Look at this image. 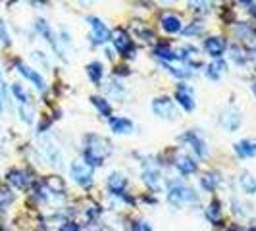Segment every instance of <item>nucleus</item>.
I'll return each mask as SVG.
<instances>
[{
	"instance_id": "nucleus-7",
	"label": "nucleus",
	"mask_w": 256,
	"mask_h": 231,
	"mask_svg": "<svg viewBox=\"0 0 256 231\" xmlns=\"http://www.w3.org/2000/svg\"><path fill=\"white\" fill-rule=\"evenodd\" d=\"M176 100H178L181 108L187 110V112L194 110V106H196V102H194V92H192L191 87L185 85V83L178 85V89H176Z\"/></svg>"
},
{
	"instance_id": "nucleus-17",
	"label": "nucleus",
	"mask_w": 256,
	"mask_h": 231,
	"mask_svg": "<svg viewBox=\"0 0 256 231\" xmlns=\"http://www.w3.org/2000/svg\"><path fill=\"white\" fill-rule=\"evenodd\" d=\"M126 187H128V180H126L122 174L114 172V174L108 178V189H110V192H114V194H122Z\"/></svg>"
},
{
	"instance_id": "nucleus-32",
	"label": "nucleus",
	"mask_w": 256,
	"mask_h": 231,
	"mask_svg": "<svg viewBox=\"0 0 256 231\" xmlns=\"http://www.w3.org/2000/svg\"><path fill=\"white\" fill-rule=\"evenodd\" d=\"M0 42L4 44V46H8L10 44V33H8V29H6V24L0 20Z\"/></svg>"
},
{
	"instance_id": "nucleus-37",
	"label": "nucleus",
	"mask_w": 256,
	"mask_h": 231,
	"mask_svg": "<svg viewBox=\"0 0 256 231\" xmlns=\"http://www.w3.org/2000/svg\"><path fill=\"white\" fill-rule=\"evenodd\" d=\"M254 14H256V10H254Z\"/></svg>"
},
{
	"instance_id": "nucleus-21",
	"label": "nucleus",
	"mask_w": 256,
	"mask_h": 231,
	"mask_svg": "<svg viewBox=\"0 0 256 231\" xmlns=\"http://www.w3.org/2000/svg\"><path fill=\"white\" fill-rule=\"evenodd\" d=\"M85 70H87V76L90 77L92 83H100V79L104 76V66L100 62H90V64H87Z\"/></svg>"
},
{
	"instance_id": "nucleus-20",
	"label": "nucleus",
	"mask_w": 256,
	"mask_h": 231,
	"mask_svg": "<svg viewBox=\"0 0 256 231\" xmlns=\"http://www.w3.org/2000/svg\"><path fill=\"white\" fill-rule=\"evenodd\" d=\"M37 31L42 35V37L46 38L48 42H50L52 46H54V50H58V54H60V48H58V40L54 38V31L50 29V26L44 22V20H37Z\"/></svg>"
},
{
	"instance_id": "nucleus-27",
	"label": "nucleus",
	"mask_w": 256,
	"mask_h": 231,
	"mask_svg": "<svg viewBox=\"0 0 256 231\" xmlns=\"http://www.w3.org/2000/svg\"><path fill=\"white\" fill-rule=\"evenodd\" d=\"M90 100H92V104L96 106V110H98L102 116L112 114V108H110V104H108V100H106V98H102V96H92Z\"/></svg>"
},
{
	"instance_id": "nucleus-8",
	"label": "nucleus",
	"mask_w": 256,
	"mask_h": 231,
	"mask_svg": "<svg viewBox=\"0 0 256 231\" xmlns=\"http://www.w3.org/2000/svg\"><path fill=\"white\" fill-rule=\"evenodd\" d=\"M112 44H114V48L120 54H126V56H131V48H133V42H131V38L129 35L124 31V29H116L114 33H112Z\"/></svg>"
},
{
	"instance_id": "nucleus-19",
	"label": "nucleus",
	"mask_w": 256,
	"mask_h": 231,
	"mask_svg": "<svg viewBox=\"0 0 256 231\" xmlns=\"http://www.w3.org/2000/svg\"><path fill=\"white\" fill-rule=\"evenodd\" d=\"M235 152L239 154L241 158H250L256 154V141L252 139H243L235 144Z\"/></svg>"
},
{
	"instance_id": "nucleus-28",
	"label": "nucleus",
	"mask_w": 256,
	"mask_h": 231,
	"mask_svg": "<svg viewBox=\"0 0 256 231\" xmlns=\"http://www.w3.org/2000/svg\"><path fill=\"white\" fill-rule=\"evenodd\" d=\"M12 92H14V96L20 100L22 104H29V92H27L20 83H14L12 85Z\"/></svg>"
},
{
	"instance_id": "nucleus-25",
	"label": "nucleus",
	"mask_w": 256,
	"mask_h": 231,
	"mask_svg": "<svg viewBox=\"0 0 256 231\" xmlns=\"http://www.w3.org/2000/svg\"><path fill=\"white\" fill-rule=\"evenodd\" d=\"M200 183H202L206 191H214L220 183L218 174H204V178H200Z\"/></svg>"
},
{
	"instance_id": "nucleus-31",
	"label": "nucleus",
	"mask_w": 256,
	"mask_h": 231,
	"mask_svg": "<svg viewBox=\"0 0 256 231\" xmlns=\"http://www.w3.org/2000/svg\"><path fill=\"white\" fill-rule=\"evenodd\" d=\"M20 114H22V120H24L26 124H31V122H33V110H31L27 104H22Z\"/></svg>"
},
{
	"instance_id": "nucleus-9",
	"label": "nucleus",
	"mask_w": 256,
	"mask_h": 231,
	"mask_svg": "<svg viewBox=\"0 0 256 231\" xmlns=\"http://www.w3.org/2000/svg\"><path fill=\"white\" fill-rule=\"evenodd\" d=\"M18 72H20L22 76L26 77V79H29V81H31V83H33V85H35L38 90L46 89V81H44V79H42V76H40L38 72H35L33 68L26 66L24 62H20V64H18Z\"/></svg>"
},
{
	"instance_id": "nucleus-35",
	"label": "nucleus",
	"mask_w": 256,
	"mask_h": 231,
	"mask_svg": "<svg viewBox=\"0 0 256 231\" xmlns=\"http://www.w3.org/2000/svg\"><path fill=\"white\" fill-rule=\"evenodd\" d=\"M58 231H81V228L77 224H74V222H70V224H64Z\"/></svg>"
},
{
	"instance_id": "nucleus-15",
	"label": "nucleus",
	"mask_w": 256,
	"mask_h": 231,
	"mask_svg": "<svg viewBox=\"0 0 256 231\" xmlns=\"http://www.w3.org/2000/svg\"><path fill=\"white\" fill-rule=\"evenodd\" d=\"M110 128L114 133H120V135H128L133 131V122L128 120V118H122V116H118V118H112L110 120Z\"/></svg>"
},
{
	"instance_id": "nucleus-16",
	"label": "nucleus",
	"mask_w": 256,
	"mask_h": 231,
	"mask_svg": "<svg viewBox=\"0 0 256 231\" xmlns=\"http://www.w3.org/2000/svg\"><path fill=\"white\" fill-rule=\"evenodd\" d=\"M160 22H162V27L166 33H180L181 31V18L176 14H164Z\"/></svg>"
},
{
	"instance_id": "nucleus-34",
	"label": "nucleus",
	"mask_w": 256,
	"mask_h": 231,
	"mask_svg": "<svg viewBox=\"0 0 256 231\" xmlns=\"http://www.w3.org/2000/svg\"><path fill=\"white\" fill-rule=\"evenodd\" d=\"M202 31H204V26L196 22V24H192V26H189L187 29H185V35H192V33L198 35V33H202Z\"/></svg>"
},
{
	"instance_id": "nucleus-12",
	"label": "nucleus",
	"mask_w": 256,
	"mask_h": 231,
	"mask_svg": "<svg viewBox=\"0 0 256 231\" xmlns=\"http://www.w3.org/2000/svg\"><path fill=\"white\" fill-rule=\"evenodd\" d=\"M241 122H243L241 112L235 110V108L226 110V114H224V118H222V124H224V128L228 129V131H237L239 126H241Z\"/></svg>"
},
{
	"instance_id": "nucleus-14",
	"label": "nucleus",
	"mask_w": 256,
	"mask_h": 231,
	"mask_svg": "<svg viewBox=\"0 0 256 231\" xmlns=\"http://www.w3.org/2000/svg\"><path fill=\"white\" fill-rule=\"evenodd\" d=\"M181 139H183V141H189V144H191V148H192V150H194L196 154H198L200 158H206V156H208V146H206V142L202 141V139H200V137H198L196 133H192V131H191V133L183 135Z\"/></svg>"
},
{
	"instance_id": "nucleus-10",
	"label": "nucleus",
	"mask_w": 256,
	"mask_h": 231,
	"mask_svg": "<svg viewBox=\"0 0 256 231\" xmlns=\"http://www.w3.org/2000/svg\"><path fill=\"white\" fill-rule=\"evenodd\" d=\"M6 180H8L10 185L18 187V189H27L29 183H31V176L27 174L26 170H10L6 174Z\"/></svg>"
},
{
	"instance_id": "nucleus-33",
	"label": "nucleus",
	"mask_w": 256,
	"mask_h": 231,
	"mask_svg": "<svg viewBox=\"0 0 256 231\" xmlns=\"http://www.w3.org/2000/svg\"><path fill=\"white\" fill-rule=\"evenodd\" d=\"M131 230H133V231H152V228H150V224H148V222L139 220V222H133Z\"/></svg>"
},
{
	"instance_id": "nucleus-1",
	"label": "nucleus",
	"mask_w": 256,
	"mask_h": 231,
	"mask_svg": "<svg viewBox=\"0 0 256 231\" xmlns=\"http://www.w3.org/2000/svg\"><path fill=\"white\" fill-rule=\"evenodd\" d=\"M83 154H85V162L89 164L90 168L100 166L104 160L110 156L112 152V144L108 139H104L100 135H94L90 133L83 139Z\"/></svg>"
},
{
	"instance_id": "nucleus-6",
	"label": "nucleus",
	"mask_w": 256,
	"mask_h": 231,
	"mask_svg": "<svg viewBox=\"0 0 256 231\" xmlns=\"http://www.w3.org/2000/svg\"><path fill=\"white\" fill-rule=\"evenodd\" d=\"M87 22H89L90 29H92V38H94V42L104 44V42H108V40L112 38V33H110V29H108V27L104 26L102 20H98V18L90 16V18H87Z\"/></svg>"
},
{
	"instance_id": "nucleus-26",
	"label": "nucleus",
	"mask_w": 256,
	"mask_h": 231,
	"mask_svg": "<svg viewBox=\"0 0 256 231\" xmlns=\"http://www.w3.org/2000/svg\"><path fill=\"white\" fill-rule=\"evenodd\" d=\"M12 202H14V192L10 189L0 187V212H4Z\"/></svg>"
},
{
	"instance_id": "nucleus-5",
	"label": "nucleus",
	"mask_w": 256,
	"mask_h": 231,
	"mask_svg": "<svg viewBox=\"0 0 256 231\" xmlns=\"http://www.w3.org/2000/svg\"><path fill=\"white\" fill-rule=\"evenodd\" d=\"M40 150L44 154V158L50 162L52 166H62V162H64V156H62V150L54 144V141H50L48 137H44L42 141H40Z\"/></svg>"
},
{
	"instance_id": "nucleus-18",
	"label": "nucleus",
	"mask_w": 256,
	"mask_h": 231,
	"mask_svg": "<svg viewBox=\"0 0 256 231\" xmlns=\"http://www.w3.org/2000/svg\"><path fill=\"white\" fill-rule=\"evenodd\" d=\"M239 187L246 194H256V178L248 172H241L239 176Z\"/></svg>"
},
{
	"instance_id": "nucleus-29",
	"label": "nucleus",
	"mask_w": 256,
	"mask_h": 231,
	"mask_svg": "<svg viewBox=\"0 0 256 231\" xmlns=\"http://www.w3.org/2000/svg\"><path fill=\"white\" fill-rule=\"evenodd\" d=\"M206 216L212 220V222H218L220 216H222V210H220L218 200H212V204L208 206V210H206Z\"/></svg>"
},
{
	"instance_id": "nucleus-4",
	"label": "nucleus",
	"mask_w": 256,
	"mask_h": 231,
	"mask_svg": "<svg viewBox=\"0 0 256 231\" xmlns=\"http://www.w3.org/2000/svg\"><path fill=\"white\" fill-rule=\"evenodd\" d=\"M152 110H154V114L158 116V118H162V120H170V122H174V120L178 118L176 104H174L172 98H168V96H158V98H154Z\"/></svg>"
},
{
	"instance_id": "nucleus-22",
	"label": "nucleus",
	"mask_w": 256,
	"mask_h": 231,
	"mask_svg": "<svg viewBox=\"0 0 256 231\" xmlns=\"http://www.w3.org/2000/svg\"><path fill=\"white\" fill-rule=\"evenodd\" d=\"M154 54H156V58H160V60H164V62L178 60V52L172 50L168 44H160V46H156V48H154Z\"/></svg>"
},
{
	"instance_id": "nucleus-30",
	"label": "nucleus",
	"mask_w": 256,
	"mask_h": 231,
	"mask_svg": "<svg viewBox=\"0 0 256 231\" xmlns=\"http://www.w3.org/2000/svg\"><path fill=\"white\" fill-rule=\"evenodd\" d=\"M222 68H226V66H224V62H218V64L208 66V72H206V74H208V77H212V79H218L220 74L224 72Z\"/></svg>"
},
{
	"instance_id": "nucleus-11",
	"label": "nucleus",
	"mask_w": 256,
	"mask_h": 231,
	"mask_svg": "<svg viewBox=\"0 0 256 231\" xmlns=\"http://www.w3.org/2000/svg\"><path fill=\"white\" fill-rule=\"evenodd\" d=\"M226 40L222 37H208L204 40V50L212 56V58H222L226 52Z\"/></svg>"
},
{
	"instance_id": "nucleus-2",
	"label": "nucleus",
	"mask_w": 256,
	"mask_h": 231,
	"mask_svg": "<svg viewBox=\"0 0 256 231\" xmlns=\"http://www.w3.org/2000/svg\"><path fill=\"white\" fill-rule=\"evenodd\" d=\"M198 200H200L198 194L192 191L191 187H187V185L176 183V185H172L170 191H168V202L172 206H176V208H180V206H183V204H196Z\"/></svg>"
},
{
	"instance_id": "nucleus-23",
	"label": "nucleus",
	"mask_w": 256,
	"mask_h": 231,
	"mask_svg": "<svg viewBox=\"0 0 256 231\" xmlns=\"http://www.w3.org/2000/svg\"><path fill=\"white\" fill-rule=\"evenodd\" d=\"M142 178H144V183H146L148 187H152V189H158V187H160V172H158V170H154V168L144 170V172H142Z\"/></svg>"
},
{
	"instance_id": "nucleus-24",
	"label": "nucleus",
	"mask_w": 256,
	"mask_h": 231,
	"mask_svg": "<svg viewBox=\"0 0 256 231\" xmlns=\"http://www.w3.org/2000/svg\"><path fill=\"white\" fill-rule=\"evenodd\" d=\"M46 187H48L52 192H60V194L66 191V183L62 181V178H56V176L46 178Z\"/></svg>"
},
{
	"instance_id": "nucleus-13",
	"label": "nucleus",
	"mask_w": 256,
	"mask_h": 231,
	"mask_svg": "<svg viewBox=\"0 0 256 231\" xmlns=\"http://www.w3.org/2000/svg\"><path fill=\"white\" fill-rule=\"evenodd\" d=\"M176 168L180 170L183 176H191V174H194V172L198 170V164L194 162V158H191V156L180 154V156L176 158Z\"/></svg>"
},
{
	"instance_id": "nucleus-3",
	"label": "nucleus",
	"mask_w": 256,
	"mask_h": 231,
	"mask_svg": "<svg viewBox=\"0 0 256 231\" xmlns=\"http://www.w3.org/2000/svg\"><path fill=\"white\" fill-rule=\"evenodd\" d=\"M70 174H72V180L76 181L77 185H81V187H90L92 185V168L85 160L72 162Z\"/></svg>"
},
{
	"instance_id": "nucleus-36",
	"label": "nucleus",
	"mask_w": 256,
	"mask_h": 231,
	"mask_svg": "<svg viewBox=\"0 0 256 231\" xmlns=\"http://www.w3.org/2000/svg\"><path fill=\"white\" fill-rule=\"evenodd\" d=\"M252 90H254V94H256V83H254V85H252Z\"/></svg>"
}]
</instances>
